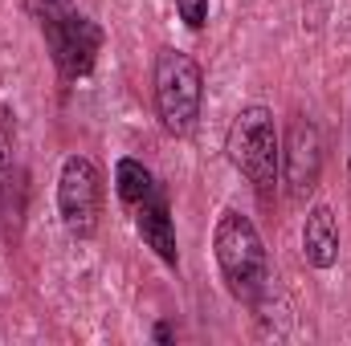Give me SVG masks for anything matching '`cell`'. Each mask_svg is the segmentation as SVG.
<instances>
[{"mask_svg": "<svg viewBox=\"0 0 351 346\" xmlns=\"http://www.w3.org/2000/svg\"><path fill=\"white\" fill-rule=\"evenodd\" d=\"M8 163H12V143L0 131V200H4V183H8Z\"/></svg>", "mask_w": 351, "mask_h": 346, "instance_id": "30bf717a", "label": "cell"}, {"mask_svg": "<svg viewBox=\"0 0 351 346\" xmlns=\"http://www.w3.org/2000/svg\"><path fill=\"white\" fill-rule=\"evenodd\" d=\"M176 12L192 33H200L208 25V0H176Z\"/></svg>", "mask_w": 351, "mask_h": 346, "instance_id": "9c48e42d", "label": "cell"}, {"mask_svg": "<svg viewBox=\"0 0 351 346\" xmlns=\"http://www.w3.org/2000/svg\"><path fill=\"white\" fill-rule=\"evenodd\" d=\"M348 172H351V151H348Z\"/></svg>", "mask_w": 351, "mask_h": 346, "instance_id": "8fae6325", "label": "cell"}, {"mask_svg": "<svg viewBox=\"0 0 351 346\" xmlns=\"http://www.w3.org/2000/svg\"><path fill=\"white\" fill-rule=\"evenodd\" d=\"M213 257L221 269V281L225 289L245 302V306H262V297L269 293V253H265V241L258 232V224L237 212V208H225L217 216V228H213Z\"/></svg>", "mask_w": 351, "mask_h": 346, "instance_id": "6da1fadb", "label": "cell"}, {"mask_svg": "<svg viewBox=\"0 0 351 346\" xmlns=\"http://www.w3.org/2000/svg\"><path fill=\"white\" fill-rule=\"evenodd\" d=\"M319 175H323V135L315 118L298 114L290 118V131L282 139V179L290 200H306L319 187Z\"/></svg>", "mask_w": 351, "mask_h": 346, "instance_id": "52a82bcc", "label": "cell"}, {"mask_svg": "<svg viewBox=\"0 0 351 346\" xmlns=\"http://www.w3.org/2000/svg\"><path fill=\"white\" fill-rule=\"evenodd\" d=\"M106 183L90 155H66L58 168V216L74 241H90L102 224Z\"/></svg>", "mask_w": 351, "mask_h": 346, "instance_id": "8992f818", "label": "cell"}, {"mask_svg": "<svg viewBox=\"0 0 351 346\" xmlns=\"http://www.w3.org/2000/svg\"><path fill=\"white\" fill-rule=\"evenodd\" d=\"M225 155L237 172L254 183V191L269 200L274 183L282 175V139L274 127V110L262 102H250L233 114L229 135H225Z\"/></svg>", "mask_w": 351, "mask_h": 346, "instance_id": "277c9868", "label": "cell"}, {"mask_svg": "<svg viewBox=\"0 0 351 346\" xmlns=\"http://www.w3.org/2000/svg\"><path fill=\"white\" fill-rule=\"evenodd\" d=\"M21 4L37 21L58 74L66 82L90 78V70L98 62V49H102V29L90 21L74 0H21Z\"/></svg>", "mask_w": 351, "mask_h": 346, "instance_id": "3957f363", "label": "cell"}, {"mask_svg": "<svg viewBox=\"0 0 351 346\" xmlns=\"http://www.w3.org/2000/svg\"><path fill=\"white\" fill-rule=\"evenodd\" d=\"M114 196L127 208L135 232L143 237V245L164 261V265H180V249H176V220H172V204L164 183L152 175L147 163L139 159H119L114 163Z\"/></svg>", "mask_w": 351, "mask_h": 346, "instance_id": "7a4b0ae2", "label": "cell"}, {"mask_svg": "<svg viewBox=\"0 0 351 346\" xmlns=\"http://www.w3.org/2000/svg\"><path fill=\"white\" fill-rule=\"evenodd\" d=\"M302 257L311 269H331L339 261V220L327 204H315L302 220Z\"/></svg>", "mask_w": 351, "mask_h": 346, "instance_id": "ba28073f", "label": "cell"}, {"mask_svg": "<svg viewBox=\"0 0 351 346\" xmlns=\"http://www.w3.org/2000/svg\"><path fill=\"white\" fill-rule=\"evenodd\" d=\"M152 94H156V118L172 139H188L200 122L204 106V70L184 49H160L152 70Z\"/></svg>", "mask_w": 351, "mask_h": 346, "instance_id": "5b68a950", "label": "cell"}]
</instances>
